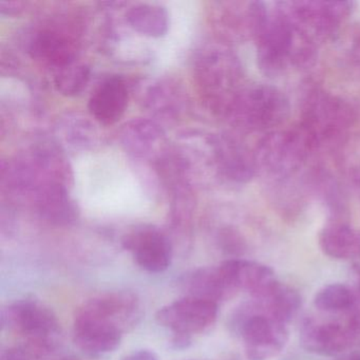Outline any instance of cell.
I'll list each match as a JSON object with an SVG mask.
<instances>
[{"instance_id":"13","label":"cell","mask_w":360,"mask_h":360,"mask_svg":"<svg viewBox=\"0 0 360 360\" xmlns=\"http://www.w3.org/2000/svg\"><path fill=\"white\" fill-rule=\"evenodd\" d=\"M115 322L125 332L140 321L142 305L140 299L131 292H109L94 297L81 305Z\"/></svg>"},{"instance_id":"9","label":"cell","mask_w":360,"mask_h":360,"mask_svg":"<svg viewBox=\"0 0 360 360\" xmlns=\"http://www.w3.org/2000/svg\"><path fill=\"white\" fill-rule=\"evenodd\" d=\"M248 360H269L279 355L288 340L285 323L263 313L246 316L240 326Z\"/></svg>"},{"instance_id":"20","label":"cell","mask_w":360,"mask_h":360,"mask_svg":"<svg viewBox=\"0 0 360 360\" xmlns=\"http://www.w3.org/2000/svg\"><path fill=\"white\" fill-rule=\"evenodd\" d=\"M347 53H349V58L351 60L352 64L360 72V31L356 32L352 41H349Z\"/></svg>"},{"instance_id":"19","label":"cell","mask_w":360,"mask_h":360,"mask_svg":"<svg viewBox=\"0 0 360 360\" xmlns=\"http://www.w3.org/2000/svg\"><path fill=\"white\" fill-rule=\"evenodd\" d=\"M132 24L142 32L159 34L166 27L165 14L160 8L142 7L134 10Z\"/></svg>"},{"instance_id":"21","label":"cell","mask_w":360,"mask_h":360,"mask_svg":"<svg viewBox=\"0 0 360 360\" xmlns=\"http://www.w3.org/2000/svg\"><path fill=\"white\" fill-rule=\"evenodd\" d=\"M31 354L27 349L20 347H10L1 354L0 360H31Z\"/></svg>"},{"instance_id":"14","label":"cell","mask_w":360,"mask_h":360,"mask_svg":"<svg viewBox=\"0 0 360 360\" xmlns=\"http://www.w3.org/2000/svg\"><path fill=\"white\" fill-rule=\"evenodd\" d=\"M236 290L250 292L256 300L266 297L280 283L271 267L255 261L231 259L223 262Z\"/></svg>"},{"instance_id":"4","label":"cell","mask_w":360,"mask_h":360,"mask_svg":"<svg viewBox=\"0 0 360 360\" xmlns=\"http://www.w3.org/2000/svg\"><path fill=\"white\" fill-rule=\"evenodd\" d=\"M3 328L24 337L27 351L37 357L51 355L60 345V326L58 317L45 303L34 298L16 300L1 311Z\"/></svg>"},{"instance_id":"17","label":"cell","mask_w":360,"mask_h":360,"mask_svg":"<svg viewBox=\"0 0 360 360\" xmlns=\"http://www.w3.org/2000/svg\"><path fill=\"white\" fill-rule=\"evenodd\" d=\"M257 301L262 311L261 313L285 324L296 315L301 305V297L298 292L282 283L278 284L277 288L266 297Z\"/></svg>"},{"instance_id":"5","label":"cell","mask_w":360,"mask_h":360,"mask_svg":"<svg viewBox=\"0 0 360 360\" xmlns=\"http://www.w3.org/2000/svg\"><path fill=\"white\" fill-rule=\"evenodd\" d=\"M290 112L288 96L267 84H255L240 90L231 104L236 123L250 131H274L288 121Z\"/></svg>"},{"instance_id":"6","label":"cell","mask_w":360,"mask_h":360,"mask_svg":"<svg viewBox=\"0 0 360 360\" xmlns=\"http://www.w3.org/2000/svg\"><path fill=\"white\" fill-rule=\"evenodd\" d=\"M288 20L318 46L334 41L354 12L349 1L299 0L277 4Z\"/></svg>"},{"instance_id":"10","label":"cell","mask_w":360,"mask_h":360,"mask_svg":"<svg viewBox=\"0 0 360 360\" xmlns=\"http://www.w3.org/2000/svg\"><path fill=\"white\" fill-rule=\"evenodd\" d=\"M124 330L115 322L79 307L73 322V341L86 355L100 357L115 351Z\"/></svg>"},{"instance_id":"2","label":"cell","mask_w":360,"mask_h":360,"mask_svg":"<svg viewBox=\"0 0 360 360\" xmlns=\"http://www.w3.org/2000/svg\"><path fill=\"white\" fill-rule=\"evenodd\" d=\"M319 147L301 125L267 132L255 151L257 168L275 184L294 180Z\"/></svg>"},{"instance_id":"7","label":"cell","mask_w":360,"mask_h":360,"mask_svg":"<svg viewBox=\"0 0 360 360\" xmlns=\"http://www.w3.org/2000/svg\"><path fill=\"white\" fill-rule=\"evenodd\" d=\"M218 313V303L186 296L161 307L155 320L174 334L172 343L176 349H185L191 345L193 335L202 334L216 323Z\"/></svg>"},{"instance_id":"11","label":"cell","mask_w":360,"mask_h":360,"mask_svg":"<svg viewBox=\"0 0 360 360\" xmlns=\"http://www.w3.org/2000/svg\"><path fill=\"white\" fill-rule=\"evenodd\" d=\"M123 246L131 252L136 264L148 273H163L172 264V243L159 229H136L124 238Z\"/></svg>"},{"instance_id":"24","label":"cell","mask_w":360,"mask_h":360,"mask_svg":"<svg viewBox=\"0 0 360 360\" xmlns=\"http://www.w3.org/2000/svg\"><path fill=\"white\" fill-rule=\"evenodd\" d=\"M356 275H357V283H356V288L354 290V292H355V305L349 313L355 316L360 321V267H358L357 271H356Z\"/></svg>"},{"instance_id":"25","label":"cell","mask_w":360,"mask_h":360,"mask_svg":"<svg viewBox=\"0 0 360 360\" xmlns=\"http://www.w3.org/2000/svg\"><path fill=\"white\" fill-rule=\"evenodd\" d=\"M347 360H360V353H354Z\"/></svg>"},{"instance_id":"8","label":"cell","mask_w":360,"mask_h":360,"mask_svg":"<svg viewBox=\"0 0 360 360\" xmlns=\"http://www.w3.org/2000/svg\"><path fill=\"white\" fill-rule=\"evenodd\" d=\"M360 334V321L349 313L345 321L309 318L300 330V342L309 353L334 356L349 349Z\"/></svg>"},{"instance_id":"3","label":"cell","mask_w":360,"mask_h":360,"mask_svg":"<svg viewBox=\"0 0 360 360\" xmlns=\"http://www.w3.org/2000/svg\"><path fill=\"white\" fill-rule=\"evenodd\" d=\"M300 115L299 125L309 132L319 146L342 140L357 120L355 108L349 101L314 82L303 86Z\"/></svg>"},{"instance_id":"16","label":"cell","mask_w":360,"mask_h":360,"mask_svg":"<svg viewBox=\"0 0 360 360\" xmlns=\"http://www.w3.org/2000/svg\"><path fill=\"white\" fill-rule=\"evenodd\" d=\"M127 104V91L119 79L104 82L96 89L90 101L94 117L104 123L111 124L121 117Z\"/></svg>"},{"instance_id":"12","label":"cell","mask_w":360,"mask_h":360,"mask_svg":"<svg viewBox=\"0 0 360 360\" xmlns=\"http://www.w3.org/2000/svg\"><path fill=\"white\" fill-rule=\"evenodd\" d=\"M181 288L187 296L197 297L206 300H225L237 292L229 271L223 262L218 266H205L193 269L181 277Z\"/></svg>"},{"instance_id":"15","label":"cell","mask_w":360,"mask_h":360,"mask_svg":"<svg viewBox=\"0 0 360 360\" xmlns=\"http://www.w3.org/2000/svg\"><path fill=\"white\" fill-rule=\"evenodd\" d=\"M319 246L324 255L337 260L360 257V231L343 221H330L319 233Z\"/></svg>"},{"instance_id":"1","label":"cell","mask_w":360,"mask_h":360,"mask_svg":"<svg viewBox=\"0 0 360 360\" xmlns=\"http://www.w3.org/2000/svg\"><path fill=\"white\" fill-rule=\"evenodd\" d=\"M257 65L267 77L315 66L319 46L297 28L276 4L269 22L256 41Z\"/></svg>"},{"instance_id":"22","label":"cell","mask_w":360,"mask_h":360,"mask_svg":"<svg viewBox=\"0 0 360 360\" xmlns=\"http://www.w3.org/2000/svg\"><path fill=\"white\" fill-rule=\"evenodd\" d=\"M349 180L352 189L360 200V166H355L349 169Z\"/></svg>"},{"instance_id":"18","label":"cell","mask_w":360,"mask_h":360,"mask_svg":"<svg viewBox=\"0 0 360 360\" xmlns=\"http://www.w3.org/2000/svg\"><path fill=\"white\" fill-rule=\"evenodd\" d=\"M314 305L326 313H349L355 305V292L345 284H328L316 292Z\"/></svg>"},{"instance_id":"23","label":"cell","mask_w":360,"mask_h":360,"mask_svg":"<svg viewBox=\"0 0 360 360\" xmlns=\"http://www.w3.org/2000/svg\"><path fill=\"white\" fill-rule=\"evenodd\" d=\"M123 360H159V358L153 352L148 349H139L126 356Z\"/></svg>"}]
</instances>
